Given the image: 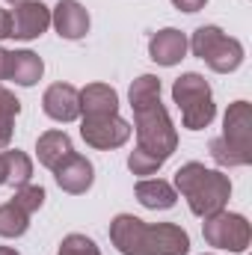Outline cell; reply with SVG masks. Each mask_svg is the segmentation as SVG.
<instances>
[{
  "label": "cell",
  "instance_id": "cell-1",
  "mask_svg": "<svg viewBox=\"0 0 252 255\" xmlns=\"http://www.w3.org/2000/svg\"><path fill=\"white\" fill-rule=\"evenodd\" d=\"M133 128L136 148L127 154V169L133 175H154L178 148V130L160 98L133 104Z\"/></svg>",
  "mask_w": 252,
  "mask_h": 255
},
{
  "label": "cell",
  "instance_id": "cell-2",
  "mask_svg": "<svg viewBox=\"0 0 252 255\" xmlns=\"http://www.w3.org/2000/svg\"><path fill=\"white\" fill-rule=\"evenodd\" d=\"M110 241L122 255H187L190 235L175 223L148 226L133 214H119L110 223Z\"/></svg>",
  "mask_w": 252,
  "mask_h": 255
},
{
  "label": "cell",
  "instance_id": "cell-3",
  "mask_svg": "<svg viewBox=\"0 0 252 255\" xmlns=\"http://www.w3.org/2000/svg\"><path fill=\"white\" fill-rule=\"evenodd\" d=\"M175 193H181L187 199L190 211L196 217H214L220 211H226L229 199H232V181L226 172L220 169H208L205 163L190 160L175 172Z\"/></svg>",
  "mask_w": 252,
  "mask_h": 255
},
{
  "label": "cell",
  "instance_id": "cell-4",
  "mask_svg": "<svg viewBox=\"0 0 252 255\" xmlns=\"http://www.w3.org/2000/svg\"><path fill=\"white\" fill-rule=\"evenodd\" d=\"M211 157L226 169L252 163V104L250 101L229 104L226 119H223V133L211 139Z\"/></svg>",
  "mask_w": 252,
  "mask_h": 255
},
{
  "label": "cell",
  "instance_id": "cell-5",
  "mask_svg": "<svg viewBox=\"0 0 252 255\" xmlns=\"http://www.w3.org/2000/svg\"><path fill=\"white\" fill-rule=\"evenodd\" d=\"M172 101L181 110V122L187 130H205L217 116V104H214V92L208 86V80L196 71L181 74L172 83Z\"/></svg>",
  "mask_w": 252,
  "mask_h": 255
},
{
  "label": "cell",
  "instance_id": "cell-6",
  "mask_svg": "<svg viewBox=\"0 0 252 255\" xmlns=\"http://www.w3.org/2000/svg\"><path fill=\"white\" fill-rule=\"evenodd\" d=\"M187 45H190V51L199 60H205L208 68L217 71V74H232V71H238L241 63H244V45L235 36H226L217 24L199 27Z\"/></svg>",
  "mask_w": 252,
  "mask_h": 255
},
{
  "label": "cell",
  "instance_id": "cell-7",
  "mask_svg": "<svg viewBox=\"0 0 252 255\" xmlns=\"http://www.w3.org/2000/svg\"><path fill=\"white\" fill-rule=\"evenodd\" d=\"M202 235H205L208 247L229 250V253H247V247H250V241H252L250 220L244 214H229V211L205 217Z\"/></svg>",
  "mask_w": 252,
  "mask_h": 255
},
{
  "label": "cell",
  "instance_id": "cell-8",
  "mask_svg": "<svg viewBox=\"0 0 252 255\" xmlns=\"http://www.w3.org/2000/svg\"><path fill=\"white\" fill-rule=\"evenodd\" d=\"M80 136L86 139V145H92L98 151H110L130 139V125L119 113L116 116H83Z\"/></svg>",
  "mask_w": 252,
  "mask_h": 255
},
{
  "label": "cell",
  "instance_id": "cell-9",
  "mask_svg": "<svg viewBox=\"0 0 252 255\" xmlns=\"http://www.w3.org/2000/svg\"><path fill=\"white\" fill-rule=\"evenodd\" d=\"M48 27H51V9L42 0H27L21 6H15V12H12V39L30 42V39H39Z\"/></svg>",
  "mask_w": 252,
  "mask_h": 255
},
{
  "label": "cell",
  "instance_id": "cell-10",
  "mask_svg": "<svg viewBox=\"0 0 252 255\" xmlns=\"http://www.w3.org/2000/svg\"><path fill=\"white\" fill-rule=\"evenodd\" d=\"M54 178H57L60 190L71 193V196H80V193H86L92 187V181H95V166H92L83 154L71 151L63 163L54 169Z\"/></svg>",
  "mask_w": 252,
  "mask_h": 255
},
{
  "label": "cell",
  "instance_id": "cell-11",
  "mask_svg": "<svg viewBox=\"0 0 252 255\" xmlns=\"http://www.w3.org/2000/svg\"><path fill=\"white\" fill-rule=\"evenodd\" d=\"M51 24H54V30L68 39V42H77V39H83L86 33H89V12L83 9V3H77V0H60L54 9H51Z\"/></svg>",
  "mask_w": 252,
  "mask_h": 255
},
{
  "label": "cell",
  "instance_id": "cell-12",
  "mask_svg": "<svg viewBox=\"0 0 252 255\" xmlns=\"http://www.w3.org/2000/svg\"><path fill=\"white\" fill-rule=\"evenodd\" d=\"M42 110L54 122H74L80 116V92L71 83H51L42 95Z\"/></svg>",
  "mask_w": 252,
  "mask_h": 255
},
{
  "label": "cell",
  "instance_id": "cell-13",
  "mask_svg": "<svg viewBox=\"0 0 252 255\" xmlns=\"http://www.w3.org/2000/svg\"><path fill=\"white\" fill-rule=\"evenodd\" d=\"M187 36L175 27H163L148 39V57L157 65H166V68L181 63L187 57Z\"/></svg>",
  "mask_w": 252,
  "mask_h": 255
},
{
  "label": "cell",
  "instance_id": "cell-14",
  "mask_svg": "<svg viewBox=\"0 0 252 255\" xmlns=\"http://www.w3.org/2000/svg\"><path fill=\"white\" fill-rule=\"evenodd\" d=\"M45 74V63L39 54L33 51H9L6 60V80L18 83V86H36Z\"/></svg>",
  "mask_w": 252,
  "mask_h": 255
},
{
  "label": "cell",
  "instance_id": "cell-15",
  "mask_svg": "<svg viewBox=\"0 0 252 255\" xmlns=\"http://www.w3.org/2000/svg\"><path fill=\"white\" fill-rule=\"evenodd\" d=\"M80 113L83 116H116L119 95L107 83H89L80 89Z\"/></svg>",
  "mask_w": 252,
  "mask_h": 255
},
{
  "label": "cell",
  "instance_id": "cell-16",
  "mask_svg": "<svg viewBox=\"0 0 252 255\" xmlns=\"http://www.w3.org/2000/svg\"><path fill=\"white\" fill-rule=\"evenodd\" d=\"M133 193H136V202L142 208H148V211H169L178 202L175 187L169 181H163V178H142L133 187Z\"/></svg>",
  "mask_w": 252,
  "mask_h": 255
},
{
  "label": "cell",
  "instance_id": "cell-17",
  "mask_svg": "<svg viewBox=\"0 0 252 255\" xmlns=\"http://www.w3.org/2000/svg\"><path fill=\"white\" fill-rule=\"evenodd\" d=\"M71 151H74V145H71V136L65 130H45L36 139V157L48 169H57Z\"/></svg>",
  "mask_w": 252,
  "mask_h": 255
},
{
  "label": "cell",
  "instance_id": "cell-18",
  "mask_svg": "<svg viewBox=\"0 0 252 255\" xmlns=\"http://www.w3.org/2000/svg\"><path fill=\"white\" fill-rule=\"evenodd\" d=\"M3 154V166H6V184L12 187H21V184H30V175H33V160L18 151V148H6L0 151Z\"/></svg>",
  "mask_w": 252,
  "mask_h": 255
},
{
  "label": "cell",
  "instance_id": "cell-19",
  "mask_svg": "<svg viewBox=\"0 0 252 255\" xmlns=\"http://www.w3.org/2000/svg\"><path fill=\"white\" fill-rule=\"evenodd\" d=\"M30 229V214H24L15 202L0 205V238H21Z\"/></svg>",
  "mask_w": 252,
  "mask_h": 255
},
{
  "label": "cell",
  "instance_id": "cell-20",
  "mask_svg": "<svg viewBox=\"0 0 252 255\" xmlns=\"http://www.w3.org/2000/svg\"><path fill=\"white\" fill-rule=\"evenodd\" d=\"M127 98H130V107H133V104H142V101H151V98H160V77H154V74H139V77L130 83Z\"/></svg>",
  "mask_w": 252,
  "mask_h": 255
},
{
  "label": "cell",
  "instance_id": "cell-21",
  "mask_svg": "<svg viewBox=\"0 0 252 255\" xmlns=\"http://www.w3.org/2000/svg\"><path fill=\"white\" fill-rule=\"evenodd\" d=\"M12 202H15L24 214H36V211L45 205V190H42L39 184H21V187H15Z\"/></svg>",
  "mask_w": 252,
  "mask_h": 255
},
{
  "label": "cell",
  "instance_id": "cell-22",
  "mask_svg": "<svg viewBox=\"0 0 252 255\" xmlns=\"http://www.w3.org/2000/svg\"><path fill=\"white\" fill-rule=\"evenodd\" d=\"M57 255H101V250L95 247V241L92 238H86V235H65L63 244H60V253Z\"/></svg>",
  "mask_w": 252,
  "mask_h": 255
},
{
  "label": "cell",
  "instance_id": "cell-23",
  "mask_svg": "<svg viewBox=\"0 0 252 255\" xmlns=\"http://www.w3.org/2000/svg\"><path fill=\"white\" fill-rule=\"evenodd\" d=\"M12 133H15V113L0 107V148H6L12 142Z\"/></svg>",
  "mask_w": 252,
  "mask_h": 255
},
{
  "label": "cell",
  "instance_id": "cell-24",
  "mask_svg": "<svg viewBox=\"0 0 252 255\" xmlns=\"http://www.w3.org/2000/svg\"><path fill=\"white\" fill-rule=\"evenodd\" d=\"M205 3L208 0H172V6L181 12H199V9H205Z\"/></svg>",
  "mask_w": 252,
  "mask_h": 255
},
{
  "label": "cell",
  "instance_id": "cell-25",
  "mask_svg": "<svg viewBox=\"0 0 252 255\" xmlns=\"http://www.w3.org/2000/svg\"><path fill=\"white\" fill-rule=\"evenodd\" d=\"M0 39H12V12L0 9Z\"/></svg>",
  "mask_w": 252,
  "mask_h": 255
},
{
  "label": "cell",
  "instance_id": "cell-26",
  "mask_svg": "<svg viewBox=\"0 0 252 255\" xmlns=\"http://www.w3.org/2000/svg\"><path fill=\"white\" fill-rule=\"evenodd\" d=\"M6 60H9V51L0 48V80H6Z\"/></svg>",
  "mask_w": 252,
  "mask_h": 255
},
{
  "label": "cell",
  "instance_id": "cell-27",
  "mask_svg": "<svg viewBox=\"0 0 252 255\" xmlns=\"http://www.w3.org/2000/svg\"><path fill=\"white\" fill-rule=\"evenodd\" d=\"M0 255H21L18 250H12V247H0Z\"/></svg>",
  "mask_w": 252,
  "mask_h": 255
},
{
  "label": "cell",
  "instance_id": "cell-28",
  "mask_svg": "<svg viewBox=\"0 0 252 255\" xmlns=\"http://www.w3.org/2000/svg\"><path fill=\"white\" fill-rule=\"evenodd\" d=\"M6 3H12V6H21V3H27V0H6Z\"/></svg>",
  "mask_w": 252,
  "mask_h": 255
}]
</instances>
